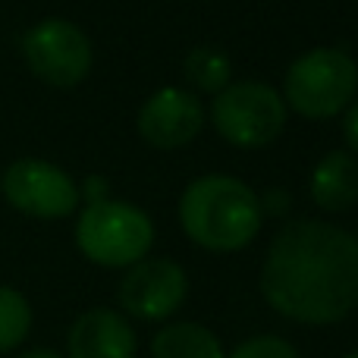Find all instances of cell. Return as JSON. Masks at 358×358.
I'll list each match as a JSON object with an SVG mask.
<instances>
[{"label":"cell","mask_w":358,"mask_h":358,"mask_svg":"<svg viewBox=\"0 0 358 358\" xmlns=\"http://www.w3.org/2000/svg\"><path fill=\"white\" fill-rule=\"evenodd\" d=\"M220 340L214 336V330H208L204 324L195 321H179L167 324L164 330H157L151 340V358H223Z\"/></svg>","instance_id":"7c38bea8"},{"label":"cell","mask_w":358,"mask_h":358,"mask_svg":"<svg viewBox=\"0 0 358 358\" xmlns=\"http://www.w3.org/2000/svg\"><path fill=\"white\" fill-rule=\"evenodd\" d=\"M343 136H346V145L352 155H358V94L355 101L346 107V117H343Z\"/></svg>","instance_id":"2e32d148"},{"label":"cell","mask_w":358,"mask_h":358,"mask_svg":"<svg viewBox=\"0 0 358 358\" xmlns=\"http://www.w3.org/2000/svg\"><path fill=\"white\" fill-rule=\"evenodd\" d=\"M286 117H289V107L283 94L252 79L229 82L223 92L214 94V104H210L217 136L233 148L245 151L267 148L271 142H277L286 129Z\"/></svg>","instance_id":"5b68a950"},{"label":"cell","mask_w":358,"mask_h":358,"mask_svg":"<svg viewBox=\"0 0 358 358\" xmlns=\"http://www.w3.org/2000/svg\"><path fill=\"white\" fill-rule=\"evenodd\" d=\"M31 330V305L13 286H0V352L22 346Z\"/></svg>","instance_id":"5bb4252c"},{"label":"cell","mask_w":358,"mask_h":358,"mask_svg":"<svg viewBox=\"0 0 358 358\" xmlns=\"http://www.w3.org/2000/svg\"><path fill=\"white\" fill-rule=\"evenodd\" d=\"M204 120H208V110H204L201 98L195 92L167 85L157 88L142 104L136 117V129L151 148L176 151L195 142L198 132L204 129Z\"/></svg>","instance_id":"9c48e42d"},{"label":"cell","mask_w":358,"mask_h":358,"mask_svg":"<svg viewBox=\"0 0 358 358\" xmlns=\"http://www.w3.org/2000/svg\"><path fill=\"white\" fill-rule=\"evenodd\" d=\"M267 305L296 324H340L358 308V239L327 220H292L261 264Z\"/></svg>","instance_id":"6da1fadb"},{"label":"cell","mask_w":358,"mask_h":358,"mask_svg":"<svg viewBox=\"0 0 358 358\" xmlns=\"http://www.w3.org/2000/svg\"><path fill=\"white\" fill-rule=\"evenodd\" d=\"M79 195H85V204L107 198V182H104V176H88L85 189H79Z\"/></svg>","instance_id":"e0dca14e"},{"label":"cell","mask_w":358,"mask_h":358,"mask_svg":"<svg viewBox=\"0 0 358 358\" xmlns=\"http://www.w3.org/2000/svg\"><path fill=\"white\" fill-rule=\"evenodd\" d=\"M22 57L29 69L54 88H76L88 79L94 50L88 35L69 19H41L22 38Z\"/></svg>","instance_id":"8992f818"},{"label":"cell","mask_w":358,"mask_h":358,"mask_svg":"<svg viewBox=\"0 0 358 358\" xmlns=\"http://www.w3.org/2000/svg\"><path fill=\"white\" fill-rule=\"evenodd\" d=\"M223 358H299L296 346L283 336H273V334H264V336H252V340L239 343L229 355Z\"/></svg>","instance_id":"9a60e30c"},{"label":"cell","mask_w":358,"mask_h":358,"mask_svg":"<svg viewBox=\"0 0 358 358\" xmlns=\"http://www.w3.org/2000/svg\"><path fill=\"white\" fill-rule=\"evenodd\" d=\"M189 296V277L182 264L170 258H142L126 267L120 280V305L138 321H164L176 315Z\"/></svg>","instance_id":"ba28073f"},{"label":"cell","mask_w":358,"mask_h":358,"mask_svg":"<svg viewBox=\"0 0 358 358\" xmlns=\"http://www.w3.org/2000/svg\"><path fill=\"white\" fill-rule=\"evenodd\" d=\"M19 358H66V355L54 352V349H31V352H25V355H19Z\"/></svg>","instance_id":"ac0fdd59"},{"label":"cell","mask_w":358,"mask_h":358,"mask_svg":"<svg viewBox=\"0 0 358 358\" xmlns=\"http://www.w3.org/2000/svg\"><path fill=\"white\" fill-rule=\"evenodd\" d=\"M358 94V63L343 48H311L289 63L283 101L305 120H334Z\"/></svg>","instance_id":"3957f363"},{"label":"cell","mask_w":358,"mask_h":358,"mask_svg":"<svg viewBox=\"0 0 358 358\" xmlns=\"http://www.w3.org/2000/svg\"><path fill=\"white\" fill-rule=\"evenodd\" d=\"M0 189L10 208L38 220H60L79 208L82 195L76 179L63 167L41 157H19L3 170Z\"/></svg>","instance_id":"52a82bcc"},{"label":"cell","mask_w":358,"mask_h":358,"mask_svg":"<svg viewBox=\"0 0 358 358\" xmlns=\"http://www.w3.org/2000/svg\"><path fill=\"white\" fill-rule=\"evenodd\" d=\"M264 223V208L252 185L229 173H204L179 195V227L198 248L229 255L252 245Z\"/></svg>","instance_id":"7a4b0ae2"},{"label":"cell","mask_w":358,"mask_h":358,"mask_svg":"<svg viewBox=\"0 0 358 358\" xmlns=\"http://www.w3.org/2000/svg\"><path fill=\"white\" fill-rule=\"evenodd\" d=\"M182 73L189 85H195L204 94H217L233 82V60L220 48H195L185 54Z\"/></svg>","instance_id":"4fadbf2b"},{"label":"cell","mask_w":358,"mask_h":358,"mask_svg":"<svg viewBox=\"0 0 358 358\" xmlns=\"http://www.w3.org/2000/svg\"><path fill=\"white\" fill-rule=\"evenodd\" d=\"M346 358H358V349H355V352H349V355H346Z\"/></svg>","instance_id":"d6986e66"},{"label":"cell","mask_w":358,"mask_h":358,"mask_svg":"<svg viewBox=\"0 0 358 358\" xmlns=\"http://www.w3.org/2000/svg\"><path fill=\"white\" fill-rule=\"evenodd\" d=\"M136 330L113 308L79 315L66 336V358H136Z\"/></svg>","instance_id":"30bf717a"},{"label":"cell","mask_w":358,"mask_h":358,"mask_svg":"<svg viewBox=\"0 0 358 358\" xmlns=\"http://www.w3.org/2000/svg\"><path fill=\"white\" fill-rule=\"evenodd\" d=\"M311 198L327 214H346L358 204V155L349 148L327 151L311 170Z\"/></svg>","instance_id":"8fae6325"},{"label":"cell","mask_w":358,"mask_h":358,"mask_svg":"<svg viewBox=\"0 0 358 358\" xmlns=\"http://www.w3.org/2000/svg\"><path fill=\"white\" fill-rule=\"evenodd\" d=\"M76 245L98 267H132L155 245V223L129 201H88L76 220Z\"/></svg>","instance_id":"277c9868"}]
</instances>
